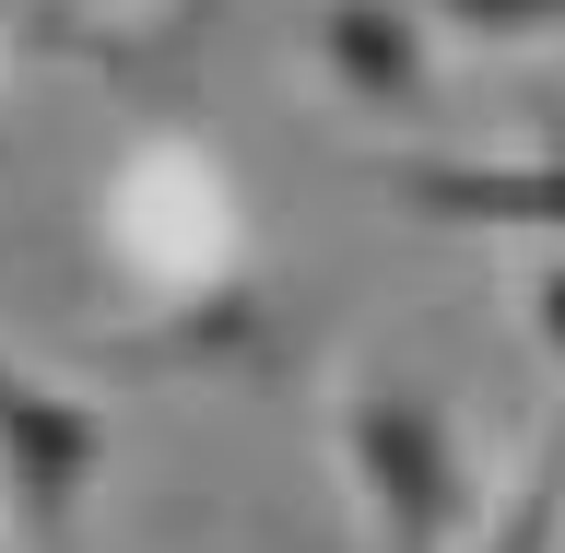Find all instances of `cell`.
<instances>
[{
    "label": "cell",
    "mask_w": 565,
    "mask_h": 553,
    "mask_svg": "<svg viewBox=\"0 0 565 553\" xmlns=\"http://www.w3.org/2000/svg\"><path fill=\"white\" fill-rule=\"evenodd\" d=\"M342 471H353V494H365L388 553H459L471 459H459V424L424 389H353L342 401Z\"/></svg>",
    "instance_id": "6da1fadb"
},
{
    "label": "cell",
    "mask_w": 565,
    "mask_h": 553,
    "mask_svg": "<svg viewBox=\"0 0 565 553\" xmlns=\"http://www.w3.org/2000/svg\"><path fill=\"white\" fill-rule=\"evenodd\" d=\"M106 471V413L83 389L35 377L0 353V494H12V519H24L35 553H71L83 542V494Z\"/></svg>",
    "instance_id": "7a4b0ae2"
},
{
    "label": "cell",
    "mask_w": 565,
    "mask_h": 553,
    "mask_svg": "<svg viewBox=\"0 0 565 553\" xmlns=\"http://www.w3.org/2000/svg\"><path fill=\"white\" fill-rule=\"evenodd\" d=\"M388 201L448 236H554L565 247V153H388Z\"/></svg>",
    "instance_id": "3957f363"
},
{
    "label": "cell",
    "mask_w": 565,
    "mask_h": 553,
    "mask_svg": "<svg viewBox=\"0 0 565 553\" xmlns=\"http://www.w3.org/2000/svg\"><path fill=\"white\" fill-rule=\"evenodd\" d=\"M318 71H330L353 106L401 118V130L436 118V47H424L413 0H318Z\"/></svg>",
    "instance_id": "277c9868"
},
{
    "label": "cell",
    "mask_w": 565,
    "mask_h": 553,
    "mask_svg": "<svg viewBox=\"0 0 565 553\" xmlns=\"http://www.w3.org/2000/svg\"><path fill=\"white\" fill-rule=\"evenodd\" d=\"M459 553H565V424L519 459V483L459 530Z\"/></svg>",
    "instance_id": "5b68a950"
},
{
    "label": "cell",
    "mask_w": 565,
    "mask_h": 553,
    "mask_svg": "<svg viewBox=\"0 0 565 553\" xmlns=\"http://www.w3.org/2000/svg\"><path fill=\"white\" fill-rule=\"evenodd\" d=\"M413 12H436V24H459V35H483V47L565 35V0H413Z\"/></svg>",
    "instance_id": "8992f818"
},
{
    "label": "cell",
    "mask_w": 565,
    "mask_h": 553,
    "mask_svg": "<svg viewBox=\"0 0 565 553\" xmlns=\"http://www.w3.org/2000/svg\"><path fill=\"white\" fill-rule=\"evenodd\" d=\"M530 330H542V353L565 365V247L542 259V272H530Z\"/></svg>",
    "instance_id": "52a82bcc"
},
{
    "label": "cell",
    "mask_w": 565,
    "mask_h": 553,
    "mask_svg": "<svg viewBox=\"0 0 565 553\" xmlns=\"http://www.w3.org/2000/svg\"><path fill=\"white\" fill-rule=\"evenodd\" d=\"M12 12H35V0H12Z\"/></svg>",
    "instance_id": "ba28073f"
},
{
    "label": "cell",
    "mask_w": 565,
    "mask_h": 553,
    "mask_svg": "<svg viewBox=\"0 0 565 553\" xmlns=\"http://www.w3.org/2000/svg\"><path fill=\"white\" fill-rule=\"evenodd\" d=\"M0 553H12V542H0Z\"/></svg>",
    "instance_id": "9c48e42d"
}]
</instances>
